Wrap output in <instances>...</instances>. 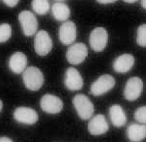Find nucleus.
Listing matches in <instances>:
<instances>
[{
	"label": "nucleus",
	"mask_w": 146,
	"mask_h": 142,
	"mask_svg": "<svg viewBox=\"0 0 146 142\" xmlns=\"http://www.w3.org/2000/svg\"><path fill=\"white\" fill-rule=\"evenodd\" d=\"M87 129L92 135H102V134L108 133L110 126H108L106 117L102 114H98V115H95L94 117L92 116L90 118Z\"/></svg>",
	"instance_id": "12"
},
{
	"label": "nucleus",
	"mask_w": 146,
	"mask_h": 142,
	"mask_svg": "<svg viewBox=\"0 0 146 142\" xmlns=\"http://www.w3.org/2000/svg\"><path fill=\"white\" fill-rule=\"evenodd\" d=\"M124 2H126V3H129V4H133V3H135L137 1H138V0H123Z\"/></svg>",
	"instance_id": "26"
},
{
	"label": "nucleus",
	"mask_w": 146,
	"mask_h": 142,
	"mask_svg": "<svg viewBox=\"0 0 146 142\" xmlns=\"http://www.w3.org/2000/svg\"><path fill=\"white\" fill-rule=\"evenodd\" d=\"M2 108H3V102H2L1 100H0V112H1Z\"/></svg>",
	"instance_id": "28"
},
{
	"label": "nucleus",
	"mask_w": 146,
	"mask_h": 142,
	"mask_svg": "<svg viewBox=\"0 0 146 142\" xmlns=\"http://www.w3.org/2000/svg\"><path fill=\"white\" fill-rule=\"evenodd\" d=\"M34 49L35 52L40 56L48 54L52 49V40L46 31L40 30L36 34L34 40Z\"/></svg>",
	"instance_id": "7"
},
{
	"label": "nucleus",
	"mask_w": 146,
	"mask_h": 142,
	"mask_svg": "<svg viewBox=\"0 0 146 142\" xmlns=\"http://www.w3.org/2000/svg\"><path fill=\"white\" fill-rule=\"evenodd\" d=\"M141 6H142V8L144 9V10H146V0H141Z\"/></svg>",
	"instance_id": "27"
},
{
	"label": "nucleus",
	"mask_w": 146,
	"mask_h": 142,
	"mask_svg": "<svg viewBox=\"0 0 146 142\" xmlns=\"http://www.w3.org/2000/svg\"><path fill=\"white\" fill-rule=\"evenodd\" d=\"M22 79L25 87L30 91H38L43 87L44 74L37 67H28L24 70Z\"/></svg>",
	"instance_id": "1"
},
{
	"label": "nucleus",
	"mask_w": 146,
	"mask_h": 142,
	"mask_svg": "<svg viewBox=\"0 0 146 142\" xmlns=\"http://www.w3.org/2000/svg\"><path fill=\"white\" fill-rule=\"evenodd\" d=\"M31 7L36 14L44 16L49 11V1L48 0H32Z\"/></svg>",
	"instance_id": "19"
},
{
	"label": "nucleus",
	"mask_w": 146,
	"mask_h": 142,
	"mask_svg": "<svg viewBox=\"0 0 146 142\" xmlns=\"http://www.w3.org/2000/svg\"><path fill=\"white\" fill-rule=\"evenodd\" d=\"M128 138L133 142H140L146 138V125L131 124L127 129Z\"/></svg>",
	"instance_id": "17"
},
{
	"label": "nucleus",
	"mask_w": 146,
	"mask_h": 142,
	"mask_svg": "<svg viewBox=\"0 0 146 142\" xmlns=\"http://www.w3.org/2000/svg\"><path fill=\"white\" fill-rule=\"evenodd\" d=\"M41 108L48 114H58L63 109V102L59 97L52 94H46L40 102Z\"/></svg>",
	"instance_id": "8"
},
{
	"label": "nucleus",
	"mask_w": 146,
	"mask_h": 142,
	"mask_svg": "<svg viewBox=\"0 0 146 142\" xmlns=\"http://www.w3.org/2000/svg\"><path fill=\"white\" fill-rule=\"evenodd\" d=\"M51 13L56 21H67L71 16V10L67 4L62 2H55L51 6Z\"/></svg>",
	"instance_id": "18"
},
{
	"label": "nucleus",
	"mask_w": 146,
	"mask_h": 142,
	"mask_svg": "<svg viewBox=\"0 0 146 142\" xmlns=\"http://www.w3.org/2000/svg\"><path fill=\"white\" fill-rule=\"evenodd\" d=\"M110 118L112 125L116 128H121L127 123V115L122 106L119 104H113L110 106Z\"/></svg>",
	"instance_id": "16"
},
{
	"label": "nucleus",
	"mask_w": 146,
	"mask_h": 142,
	"mask_svg": "<svg viewBox=\"0 0 146 142\" xmlns=\"http://www.w3.org/2000/svg\"><path fill=\"white\" fill-rule=\"evenodd\" d=\"M0 142H13V140L7 136H2V137H0Z\"/></svg>",
	"instance_id": "25"
},
{
	"label": "nucleus",
	"mask_w": 146,
	"mask_h": 142,
	"mask_svg": "<svg viewBox=\"0 0 146 142\" xmlns=\"http://www.w3.org/2000/svg\"><path fill=\"white\" fill-rule=\"evenodd\" d=\"M19 21L21 23L23 34L27 37L33 36L38 30V21L30 11H22L19 14Z\"/></svg>",
	"instance_id": "5"
},
{
	"label": "nucleus",
	"mask_w": 146,
	"mask_h": 142,
	"mask_svg": "<svg viewBox=\"0 0 146 142\" xmlns=\"http://www.w3.org/2000/svg\"><path fill=\"white\" fill-rule=\"evenodd\" d=\"M135 65V57L132 54H122L118 56L113 62V69L116 73L126 74L133 69Z\"/></svg>",
	"instance_id": "14"
},
{
	"label": "nucleus",
	"mask_w": 146,
	"mask_h": 142,
	"mask_svg": "<svg viewBox=\"0 0 146 142\" xmlns=\"http://www.w3.org/2000/svg\"><path fill=\"white\" fill-rule=\"evenodd\" d=\"M117 0H97L98 3L100 4H110V3H114Z\"/></svg>",
	"instance_id": "24"
},
{
	"label": "nucleus",
	"mask_w": 146,
	"mask_h": 142,
	"mask_svg": "<svg viewBox=\"0 0 146 142\" xmlns=\"http://www.w3.org/2000/svg\"><path fill=\"white\" fill-rule=\"evenodd\" d=\"M76 39V26L73 21H67L59 28V40L65 46H70Z\"/></svg>",
	"instance_id": "13"
},
{
	"label": "nucleus",
	"mask_w": 146,
	"mask_h": 142,
	"mask_svg": "<svg viewBox=\"0 0 146 142\" xmlns=\"http://www.w3.org/2000/svg\"><path fill=\"white\" fill-rule=\"evenodd\" d=\"M54 1H57V2H60V1H64V0H54Z\"/></svg>",
	"instance_id": "29"
},
{
	"label": "nucleus",
	"mask_w": 146,
	"mask_h": 142,
	"mask_svg": "<svg viewBox=\"0 0 146 142\" xmlns=\"http://www.w3.org/2000/svg\"><path fill=\"white\" fill-rule=\"evenodd\" d=\"M135 119L139 124H144V125H146V106H143L135 110Z\"/></svg>",
	"instance_id": "22"
},
{
	"label": "nucleus",
	"mask_w": 146,
	"mask_h": 142,
	"mask_svg": "<svg viewBox=\"0 0 146 142\" xmlns=\"http://www.w3.org/2000/svg\"><path fill=\"white\" fill-rule=\"evenodd\" d=\"M137 44L139 46H146V24H141L137 28Z\"/></svg>",
	"instance_id": "21"
},
{
	"label": "nucleus",
	"mask_w": 146,
	"mask_h": 142,
	"mask_svg": "<svg viewBox=\"0 0 146 142\" xmlns=\"http://www.w3.org/2000/svg\"><path fill=\"white\" fill-rule=\"evenodd\" d=\"M3 2L5 3V5H7L8 7H11V8H13V7L17 6L18 3L19 2V0H3Z\"/></svg>",
	"instance_id": "23"
},
{
	"label": "nucleus",
	"mask_w": 146,
	"mask_h": 142,
	"mask_svg": "<svg viewBox=\"0 0 146 142\" xmlns=\"http://www.w3.org/2000/svg\"><path fill=\"white\" fill-rule=\"evenodd\" d=\"M14 119L18 123L24 125H34L39 120V115L33 108L21 106L15 109Z\"/></svg>",
	"instance_id": "10"
},
{
	"label": "nucleus",
	"mask_w": 146,
	"mask_h": 142,
	"mask_svg": "<svg viewBox=\"0 0 146 142\" xmlns=\"http://www.w3.org/2000/svg\"><path fill=\"white\" fill-rule=\"evenodd\" d=\"M115 86V79L110 74H103L99 76L95 81L91 84L90 92L94 96H102L110 92Z\"/></svg>",
	"instance_id": "3"
},
{
	"label": "nucleus",
	"mask_w": 146,
	"mask_h": 142,
	"mask_svg": "<svg viewBox=\"0 0 146 142\" xmlns=\"http://www.w3.org/2000/svg\"><path fill=\"white\" fill-rule=\"evenodd\" d=\"M12 36V27L8 23L0 24V44L6 43Z\"/></svg>",
	"instance_id": "20"
},
{
	"label": "nucleus",
	"mask_w": 146,
	"mask_h": 142,
	"mask_svg": "<svg viewBox=\"0 0 146 142\" xmlns=\"http://www.w3.org/2000/svg\"><path fill=\"white\" fill-rule=\"evenodd\" d=\"M64 84L66 88L71 91L80 90L83 87V79L80 72L76 68H68L65 73Z\"/></svg>",
	"instance_id": "11"
},
{
	"label": "nucleus",
	"mask_w": 146,
	"mask_h": 142,
	"mask_svg": "<svg viewBox=\"0 0 146 142\" xmlns=\"http://www.w3.org/2000/svg\"><path fill=\"white\" fill-rule=\"evenodd\" d=\"M88 55V48L82 43L74 44L66 52V58L70 64L80 65L85 60Z\"/></svg>",
	"instance_id": "6"
},
{
	"label": "nucleus",
	"mask_w": 146,
	"mask_h": 142,
	"mask_svg": "<svg viewBox=\"0 0 146 142\" xmlns=\"http://www.w3.org/2000/svg\"><path fill=\"white\" fill-rule=\"evenodd\" d=\"M108 34L104 27H96L91 31L90 36H89V44L94 51H103L108 44Z\"/></svg>",
	"instance_id": "4"
},
{
	"label": "nucleus",
	"mask_w": 146,
	"mask_h": 142,
	"mask_svg": "<svg viewBox=\"0 0 146 142\" xmlns=\"http://www.w3.org/2000/svg\"><path fill=\"white\" fill-rule=\"evenodd\" d=\"M73 104L76 113L82 120H89L94 114V104L84 94H78L74 97Z\"/></svg>",
	"instance_id": "2"
},
{
	"label": "nucleus",
	"mask_w": 146,
	"mask_h": 142,
	"mask_svg": "<svg viewBox=\"0 0 146 142\" xmlns=\"http://www.w3.org/2000/svg\"><path fill=\"white\" fill-rule=\"evenodd\" d=\"M143 90L142 79L137 76H133L129 78L124 89V97L126 100L130 102L137 101L141 96Z\"/></svg>",
	"instance_id": "9"
},
{
	"label": "nucleus",
	"mask_w": 146,
	"mask_h": 142,
	"mask_svg": "<svg viewBox=\"0 0 146 142\" xmlns=\"http://www.w3.org/2000/svg\"><path fill=\"white\" fill-rule=\"evenodd\" d=\"M27 66V57L21 51L15 52L9 59V68L14 74H21Z\"/></svg>",
	"instance_id": "15"
}]
</instances>
